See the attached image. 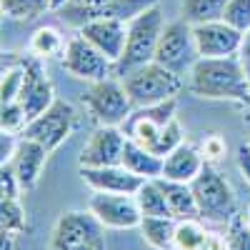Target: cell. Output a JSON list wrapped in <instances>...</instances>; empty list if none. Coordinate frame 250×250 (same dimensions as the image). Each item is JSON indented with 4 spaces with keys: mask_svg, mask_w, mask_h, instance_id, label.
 Segmentation results:
<instances>
[{
    "mask_svg": "<svg viewBox=\"0 0 250 250\" xmlns=\"http://www.w3.org/2000/svg\"><path fill=\"white\" fill-rule=\"evenodd\" d=\"M188 90L205 100L250 105V78L240 55L198 58V62L188 73Z\"/></svg>",
    "mask_w": 250,
    "mask_h": 250,
    "instance_id": "1",
    "label": "cell"
},
{
    "mask_svg": "<svg viewBox=\"0 0 250 250\" xmlns=\"http://www.w3.org/2000/svg\"><path fill=\"white\" fill-rule=\"evenodd\" d=\"M120 80H123V85L128 90L135 108L155 105V103L178 98V93L183 90V75L163 68L155 60L120 75Z\"/></svg>",
    "mask_w": 250,
    "mask_h": 250,
    "instance_id": "2",
    "label": "cell"
},
{
    "mask_svg": "<svg viewBox=\"0 0 250 250\" xmlns=\"http://www.w3.org/2000/svg\"><path fill=\"white\" fill-rule=\"evenodd\" d=\"M190 188H193V195H195V203H198L200 220L228 225L238 215L235 193H233L230 183L225 180V175H220L215 170V165L205 163V168L190 183Z\"/></svg>",
    "mask_w": 250,
    "mask_h": 250,
    "instance_id": "3",
    "label": "cell"
},
{
    "mask_svg": "<svg viewBox=\"0 0 250 250\" xmlns=\"http://www.w3.org/2000/svg\"><path fill=\"white\" fill-rule=\"evenodd\" d=\"M163 28H165V15L160 5L145 10L140 18L128 23V45H125L123 58L115 62V75H125L145 65V62H153Z\"/></svg>",
    "mask_w": 250,
    "mask_h": 250,
    "instance_id": "4",
    "label": "cell"
},
{
    "mask_svg": "<svg viewBox=\"0 0 250 250\" xmlns=\"http://www.w3.org/2000/svg\"><path fill=\"white\" fill-rule=\"evenodd\" d=\"M48 250H105V228L90 210H68L55 220Z\"/></svg>",
    "mask_w": 250,
    "mask_h": 250,
    "instance_id": "5",
    "label": "cell"
},
{
    "mask_svg": "<svg viewBox=\"0 0 250 250\" xmlns=\"http://www.w3.org/2000/svg\"><path fill=\"white\" fill-rule=\"evenodd\" d=\"M83 105L98 125H125V120L135 110L123 80L115 75L90 83V88L83 95Z\"/></svg>",
    "mask_w": 250,
    "mask_h": 250,
    "instance_id": "6",
    "label": "cell"
},
{
    "mask_svg": "<svg viewBox=\"0 0 250 250\" xmlns=\"http://www.w3.org/2000/svg\"><path fill=\"white\" fill-rule=\"evenodd\" d=\"M198 48H195V35L193 25L185 18L165 23L158 48H155V62H160L163 68H168L178 75H188L190 68L198 62Z\"/></svg>",
    "mask_w": 250,
    "mask_h": 250,
    "instance_id": "7",
    "label": "cell"
},
{
    "mask_svg": "<svg viewBox=\"0 0 250 250\" xmlns=\"http://www.w3.org/2000/svg\"><path fill=\"white\" fill-rule=\"evenodd\" d=\"M60 65L65 68V73H70L78 80H85V83H98V80L115 75V62L108 60L80 33L68 40L65 50L60 55Z\"/></svg>",
    "mask_w": 250,
    "mask_h": 250,
    "instance_id": "8",
    "label": "cell"
},
{
    "mask_svg": "<svg viewBox=\"0 0 250 250\" xmlns=\"http://www.w3.org/2000/svg\"><path fill=\"white\" fill-rule=\"evenodd\" d=\"M75 120H78L75 108L70 105L68 100L55 98V103H53L45 113H40L38 118H33V120L28 123V128H25L23 135L38 140L40 145H45V148L53 153V150H58L60 145L73 135Z\"/></svg>",
    "mask_w": 250,
    "mask_h": 250,
    "instance_id": "9",
    "label": "cell"
},
{
    "mask_svg": "<svg viewBox=\"0 0 250 250\" xmlns=\"http://www.w3.org/2000/svg\"><path fill=\"white\" fill-rule=\"evenodd\" d=\"M88 210L100 220L105 230H133L140 225L143 213L138 208L135 195H120V193H98L93 190Z\"/></svg>",
    "mask_w": 250,
    "mask_h": 250,
    "instance_id": "10",
    "label": "cell"
},
{
    "mask_svg": "<svg viewBox=\"0 0 250 250\" xmlns=\"http://www.w3.org/2000/svg\"><path fill=\"white\" fill-rule=\"evenodd\" d=\"M195 48L200 58H230L240 55L245 48V33L228 25L225 20H210V23L193 25Z\"/></svg>",
    "mask_w": 250,
    "mask_h": 250,
    "instance_id": "11",
    "label": "cell"
},
{
    "mask_svg": "<svg viewBox=\"0 0 250 250\" xmlns=\"http://www.w3.org/2000/svg\"><path fill=\"white\" fill-rule=\"evenodd\" d=\"M125 130L120 125H98L90 133L88 143L80 150V168H105V165H120L125 148Z\"/></svg>",
    "mask_w": 250,
    "mask_h": 250,
    "instance_id": "12",
    "label": "cell"
},
{
    "mask_svg": "<svg viewBox=\"0 0 250 250\" xmlns=\"http://www.w3.org/2000/svg\"><path fill=\"white\" fill-rule=\"evenodd\" d=\"M175 108H178V98L155 103V105H145V108H135L130 113V118L125 120L123 130L130 140L153 148V143L158 140L160 130L175 118Z\"/></svg>",
    "mask_w": 250,
    "mask_h": 250,
    "instance_id": "13",
    "label": "cell"
},
{
    "mask_svg": "<svg viewBox=\"0 0 250 250\" xmlns=\"http://www.w3.org/2000/svg\"><path fill=\"white\" fill-rule=\"evenodd\" d=\"M23 65H25V83H23V90L18 95V103L25 108L28 120H33L55 103V90H53V83L45 75L43 58L28 55L23 60Z\"/></svg>",
    "mask_w": 250,
    "mask_h": 250,
    "instance_id": "14",
    "label": "cell"
},
{
    "mask_svg": "<svg viewBox=\"0 0 250 250\" xmlns=\"http://www.w3.org/2000/svg\"><path fill=\"white\" fill-rule=\"evenodd\" d=\"M78 33L83 38H88L113 62H118L123 58L125 45H128V23H120L115 18H95V20L83 25Z\"/></svg>",
    "mask_w": 250,
    "mask_h": 250,
    "instance_id": "15",
    "label": "cell"
},
{
    "mask_svg": "<svg viewBox=\"0 0 250 250\" xmlns=\"http://www.w3.org/2000/svg\"><path fill=\"white\" fill-rule=\"evenodd\" d=\"M48 155H50V150L45 148V145H40L33 138L20 135L18 150H15L13 160L8 163V168L15 173V178H18V183H20L23 190L35 188V183L40 180V173H43V168H45Z\"/></svg>",
    "mask_w": 250,
    "mask_h": 250,
    "instance_id": "16",
    "label": "cell"
},
{
    "mask_svg": "<svg viewBox=\"0 0 250 250\" xmlns=\"http://www.w3.org/2000/svg\"><path fill=\"white\" fill-rule=\"evenodd\" d=\"M83 183L90 190L98 193H120V195H135L138 188L145 183L143 178L133 175L123 165H105V168H80Z\"/></svg>",
    "mask_w": 250,
    "mask_h": 250,
    "instance_id": "17",
    "label": "cell"
},
{
    "mask_svg": "<svg viewBox=\"0 0 250 250\" xmlns=\"http://www.w3.org/2000/svg\"><path fill=\"white\" fill-rule=\"evenodd\" d=\"M203 168H205L203 153L198 148H193V145L183 143L168 158H163V175L160 178L178 180V183H193Z\"/></svg>",
    "mask_w": 250,
    "mask_h": 250,
    "instance_id": "18",
    "label": "cell"
},
{
    "mask_svg": "<svg viewBox=\"0 0 250 250\" xmlns=\"http://www.w3.org/2000/svg\"><path fill=\"white\" fill-rule=\"evenodd\" d=\"M123 168H128L133 175L143 178V180H153L163 175V158L155 155L150 148L135 143V140H125V148H123V160H120Z\"/></svg>",
    "mask_w": 250,
    "mask_h": 250,
    "instance_id": "19",
    "label": "cell"
},
{
    "mask_svg": "<svg viewBox=\"0 0 250 250\" xmlns=\"http://www.w3.org/2000/svg\"><path fill=\"white\" fill-rule=\"evenodd\" d=\"M165 200H168L170 215L175 220H185V218H200L198 215V203L193 195L190 183H178V180H168V178H158Z\"/></svg>",
    "mask_w": 250,
    "mask_h": 250,
    "instance_id": "20",
    "label": "cell"
},
{
    "mask_svg": "<svg viewBox=\"0 0 250 250\" xmlns=\"http://www.w3.org/2000/svg\"><path fill=\"white\" fill-rule=\"evenodd\" d=\"M175 225L178 220L170 215H165V218L143 215L138 230L153 250H175Z\"/></svg>",
    "mask_w": 250,
    "mask_h": 250,
    "instance_id": "21",
    "label": "cell"
},
{
    "mask_svg": "<svg viewBox=\"0 0 250 250\" xmlns=\"http://www.w3.org/2000/svg\"><path fill=\"white\" fill-rule=\"evenodd\" d=\"M155 5H160V0H110V3H105L98 10L85 8V15H88V23L95 18H115L120 23H133L135 18H140L145 10H150Z\"/></svg>",
    "mask_w": 250,
    "mask_h": 250,
    "instance_id": "22",
    "label": "cell"
},
{
    "mask_svg": "<svg viewBox=\"0 0 250 250\" xmlns=\"http://www.w3.org/2000/svg\"><path fill=\"white\" fill-rule=\"evenodd\" d=\"M135 200H138V208L143 215H155V218H165L170 215V208H168V200H165V193L158 183V178L153 180H145L138 193H135ZM173 218V215H170Z\"/></svg>",
    "mask_w": 250,
    "mask_h": 250,
    "instance_id": "23",
    "label": "cell"
},
{
    "mask_svg": "<svg viewBox=\"0 0 250 250\" xmlns=\"http://www.w3.org/2000/svg\"><path fill=\"white\" fill-rule=\"evenodd\" d=\"M3 250H13V243L15 238L25 230V210L20 205V198H3Z\"/></svg>",
    "mask_w": 250,
    "mask_h": 250,
    "instance_id": "24",
    "label": "cell"
},
{
    "mask_svg": "<svg viewBox=\"0 0 250 250\" xmlns=\"http://www.w3.org/2000/svg\"><path fill=\"white\" fill-rule=\"evenodd\" d=\"M65 38L55 25H40L33 35H30V55L35 58H53V55H62L65 50Z\"/></svg>",
    "mask_w": 250,
    "mask_h": 250,
    "instance_id": "25",
    "label": "cell"
},
{
    "mask_svg": "<svg viewBox=\"0 0 250 250\" xmlns=\"http://www.w3.org/2000/svg\"><path fill=\"white\" fill-rule=\"evenodd\" d=\"M228 0H180V13L190 25L223 20Z\"/></svg>",
    "mask_w": 250,
    "mask_h": 250,
    "instance_id": "26",
    "label": "cell"
},
{
    "mask_svg": "<svg viewBox=\"0 0 250 250\" xmlns=\"http://www.w3.org/2000/svg\"><path fill=\"white\" fill-rule=\"evenodd\" d=\"M208 233L200 218H185L175 225V250H203L208 243Z\"/></svg>",
    "mask_w": 250,
    "mask_h": 250,
    "instance_id": "27",
    "label": "cell"
},
{
    "mask_svg": "<svg viewBox=\"0 0 250 250\" xmlns=\"http://www.w3.org/2000/svg\"><path fill=\"white\" fill-rule=\"evenodd\" d=\"M0 5L13 20H35L50 13V0H0Z\"/></svg>",
    "mask_w": 250,
    "mask_h": 250,
    "instance_id": "28",
    "label": "cell"
},
{
    "mask_svg": "<svg viewBox=\"0 0 250 250\" xmlns=\"http://www.w3.org/2000/svg\"><path fill=\"white\" fill-rule=\"evenodd\" d=\"M185 140H183V125L178 123V118H173L165 128L160 130V135H158V140L153 143V153L155 155H160V158H168L175 148H180Z\"/></svg>",
    "mask_w": 250,
    "mask_h": 250,
    "instance_id": "29",
    "label": "cell"
},
{
    "mask_svg": "<svg viewBox=\"0 0 250 250\" xmlns=\"http://www.w3.org/2000/svg\"><path fill=\"white\" fill-rule=\"evenodd\" d=\"M23 83H25V65L23 60H18L15 65L3 70V85H0V95H3V105L5 103H15L20 90H23Z\"/></svg>",
    "mask_w": 250,
    "mask_h": 250,
    "instance_id": "30",
    "label": "cell"
},
{
    "mask_svg": "<svg viewBox=\"0 0 250 250\" xmlns=\"http://www.w3.org/2000/svg\"><path fill=\"white\" fill-rule=\"evenodd\" d=\"M0 125H3V133H13V135H23L25 128H28V113L20 103H5L3 105V113H0Z\"/></svg>",
    "mask_w": 250,
    "mask_h": 250,
    "instance_id": "31",
    "label": "cell"
},
{
    "mask_svg": "<svg viewBox=\"0 0 250 250\" xmlns=\"http://www.w3.org/2000/svg\"><path fill=\"white\" fill-rule=\"evenodd\" d=\"M225 245H228V250H250V225H248L245 215H235L228 223Z\"/></svg>",
    "mask_w": 250,
    "mask_h": 250,
    "instance_id": "32",
    "label": "cell"
},
{
    "mask_svg": "<svg viewBox=\"0 0 250 250\" xmlns=\"http://www.w3.org/2000/svg\"><path fill=\"white\" fill-rule=\"evenodd\" d=\"M223 20L248 35L250 33V0H228Z\"/></svg>",
    "mask_w": 250,
    "mask_h": 250,
    "instance_id": "33",
    "label": "cell"
},
{
    "mask_svg": "<svg viewBox=\"0 0 250 250\" xmlns=\"http://www.w3.org/2000/svg\"><path fill=\"white\" fill-rule=\"evenodd\" d=\"M225 150H228V145H225V140L220 138V135H208L205 140H203V158H205V163H210V165H215L220 158H225Z\"/></svg>",
    "mask_w": 250,
    "mask_h": 250,
    "instance_id": "34",
    "label": "cell"
},
{
    "mask_svg": "<svg viewBox=\"0 0 250 250\" xmlns=\"http://www.w3.org/2000/svg\"><path fill=\"white\" fill-rule=\"evenodd\" d=\"M0 175H3V198H20V193H25L23 188H20L15 173L8 168V165H3V173Z\"/></svg>",
    "mask_w": 250,
    "mask_h": 250,
    "instance_id": "35",
    "label": "cell"
},
{
    "mask_svg": "<svg viewBox=\"0 0 250 250\" xmlns=\"http://www.w3.org/2000/svg\"><path fill=\"white\" fill-rule=\"evenodd\" d=\"M18 143H20V135H13V133H3L0 138V163L8 165L18 150Z\"/></svg>",
    "mask_w": 250,
    "mask_h": 250,
    "instance_id": "36",
    "label": "cell"
},
{
    "mask_svg": "<svg viewBox=\"0 0 250 250\" xmlns=\"http://www.w3.org/2000/svg\"><path fill=\"white\" fill-rule=\"evenodd\" d=\"M235 163H238V170H240L243 180L250 185V143H245V145H240V148H238Z\"/></svg>",
    "mask_w": 250,
    "mask_h": 250,
    "instance_id": "37",
    "label": "cell"
},
{
    "mask_svg": "<svg viewBox=\"0 0 250 250\" xmlns=\"http://www.w3.org/2000/svg\"><path fill=\"white\" fill-rule=\"evenodd\" d=\"M203 250H228V245H225V238H218V235H208V243H205V248Z\"/></svg>",
    "mask_w": 250,
    "mask_h": 250,
    "instance_id": "38",
    "label": "cell"
},
{
    "mask_svg": "<svg viewBox=\"0 0 250 250\" xmlns=\"http://www.w3.org/2000/svg\"><path fill=\"white\" fill-rule=\"evenodd\" d=\"M73 5H80V8H90V10H98L103 8L105 3H110V0H70Z\"/></svg>",
    "mask_w": 250,
    "mask_h": 250,
    "instance_id": "39",
    "label": "cell"
},
{
    "mask_svg": "<svg viewBox=\"0 0 250 250\" xmlns=\"http://www.w3.org/2000/svg\"><path fill=\"white\" fill-rule=\"evenodd\" d=\"M240 58H243V62H245V70H248V78H250V33H248V38H245V48H243Z\"/></svg>",
    "mask_w": 250,
    "mask_h": 250,
    "instance_id": "40",
    "label": "cell"
},
{
    "mask_svg": "<svg viewBox=\"0 0 250 250\" xmlns=\"http://www.w3.org/2000/svg\"><path fill=\"white\" fill-rule=\"evenodd\" d=\"M68 3H70V0H50V13H60Z\"/></svg>",
    "mask_w": 250,
    "mask_h": 250,
    "instance_id": "41",
    "label": "cell"
},
{
    "mask_svg": "<svg viewBox=\"0 0 250 250\" xmlns=\"http://www.w3.org/2000/svg\"><path fill=\"white\" fill-rule=\"evenodd\" d=\"M245 220H248V225H250V208H248V215H245Z\"/></svg>",
    "mask_w": 250,
    "mask_h": 250,
    "instance_id": "42",
    "label": "cell"
}]
</instances>
